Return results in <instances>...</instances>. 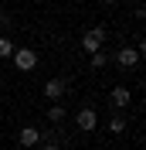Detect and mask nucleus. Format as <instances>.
<instances>
[{
    "label": "nucleus",
    "instance_id": "f257e3e1",
    "mask_svg": "<svg viewBox=\"0 0 146 150\" xmlns=\"http://www.w3.org/2000/svg\"><path fill=\"white\" fill-rule=\"evenodd\" d=\"M102 41H105V28H92L82 34V48L88 51V55H95V51H102Z\"/></svg>",
    "mask_w": 146,
    "mask_h": 150
},
{
    "label": "nucleus",
    "instance_id": "f03ea898",
    "mask_svg": "<svg viewBox=\"0 0 146 150\" xmlns=\"http://www.w3.org/2000/svg\"><path fill=\"white\" fill-rule=\"evenodd\" d=\"M14 65H17V72H31V68L37 65V51H31V48H17V51H14Z\"/></svg>",
    "mask_w": 146,
    "mask_h": 150
},
{
    "label": "nucleus",
    "instance_id": "7ed1b4c3",
    "mask_svg": "<svg viewBox=\"0 0 146 150\" xmlns=\"http://www.w3.org/2000/svg\"><path fill=\"white\" fill-rule=\"evenodd\" d=\"M75 123H78V130L92 133L95 126H99V112L92 109V106H85V109H78V116H75Z\"/></svg>",
    "mask_w": 146,
    "mask_h": 150
},
{
    "label": "nucleus",
    "instance_id": "20e7f679",
    "mask_svg": "<svg viewBox=\"0 0 146 150\" xmlns=\"http://www.w3.org/2000/svg\"><path fill=\"white\" fill-rule=\"evenodd\" d=\"M116 62H119L122 68H136V65H139V48H122V51L116 55Z\"/></svg>",
    "mask_w": 146,
    "mask_h": 150
},
{
    "label": "nucleus",
    "instance_id": "39448f33",
    "mask_svg": "<svg viewBox=\"0 0 146 150\" xmlns=\"http://www.w3.org/2000/svg\"><path fill=\"white\" fill-rule=\"evenodd\" d=\"M109 99H112V106H116V109H122V106H129V103H133V92H129L126 85H116Z\"/></svg>",
    "mask_w": 146,
    "mask_h": 150
},
{
    "label": "nucleus",
    "instance_id": "423d86ee",
    "mask_svg": "<svg viewBox=\"0 0 146 150\" xmlns=\"http://www.w3.org/2000/svg\"><path fill=\"white\" fill-rule=\"evenodd\" d=\"M17 140H20V147H37V143H41V133H37L34 126H24Z\"/></svg>",
    "mask_w": 146,
    "mask_h": 150
},
{
    "label": "nucleus",
    "instance_id": "0eeeda50",
    "mask_svg": "<svg viewBox=\"0 0 146 150\" xmlns=\"http://www.w3.org/2000/svg\"><path fill=\"white\" fill-rule=\"evenodd\" d=\"M44 96H48V99H61V96H65V82H61V79H51V82L44 85Z\"/></svg>",
    "mask_w": 146,
    "mask_h": 150
},
{
    "label": "nucleus",
    "instance_id": "6e6552de",
    "mask_svg": "<svg viewBox=\"0 0 146 150\" xmlns=\"http://www.w3.org/2000/svg\"><path fill=\"white\" fill-rule=\"evenodd\" d=\"M14 55V41L10 38H0V58H10Z\"/></svg>",
    "mask_w": 146,
    "mask_h": 150
},
{
    "label": "nucleus",
    "instance_id": "1a4fd4ad",
    "mask_svg": "<svg viewBox=\"0 0 146 150\" xmlns=\"http://www.w3.org/2000/svg\"><path fill=\"white\" fill-rule=\"evenodd\" d=\"M48 120H51V123H61L65 120V109H61V106H51V109H48Z\"/></svg>",
    "mask_w": 146,
    "mask_h": 150
},
{
    "label": "nucleus",
    "instance_id": "9d476101",
    "mask_svg": "<svg viewBox=\"0 0 146 150\" xmlns=\"http://www.w3.org/2000/svg\"><path fill=\"white\" fill-rule=\"evenodd\" d=\"M109 130H112V133H122V130H126V120H122V116L109 120Z\"/></svg>",
    "mask_w": 146,
    "mask_h": 150
},
{
    "label": "nucleus",
    "instance_id": "9b49d317",
    "mask_svg": "<svg viewBox=\"0 0 146 150\" xmlns=\"http://www.w3.org/2000/svg\"><path fill=\"white\" fill-rule=\"evenodd\" d=\"M105 65V55H102V51H95V55H92V68H102Z\"/></svg>",
    "mask_w": 146,
    "mask_h": 150
},
{
    "label": "nucleus",
    "instance_id": "f8f14e48",
    "mask_svg": "<svg viewBox=\"0 0 146 150\" xmlns=\"http://www.w3.org/2000/svg\"><path fill=\"white\" fill-rule=\"evenodd\" d=\"M41 150H61V147H41Z\"/></svg>",
    "mask_w": 146,
    "mask_h": 150
},
{
    "label": "nucleus",
    "instance_id": "ddd939ff",
    "mask_svg": "<svg viewBox=\"0 0 146 150\" xmlns=\"http://www.w3.org/2000/svg\"><path fill=\"white\" fill-rule=\"evenodd\" d=\"M88 150H105V147H88Z\"/></svg>",
    "mask_w": 146,
    "mask_h": 150
},
{
    "label": "nucleus",
    "instance_id": "4468645a",
    "mask_svg": "<svg viewBox=\"0 0 146 150\" xmlns=\"http://www.w3.org/2000/svg\"><path fill=\"white\" fill-rule=\"evenodd\" d=\"M102 4H116V0H102Z\"/></svg>",
    "mask_w": 146,
    "mask_h": 150
}]
</instances>
